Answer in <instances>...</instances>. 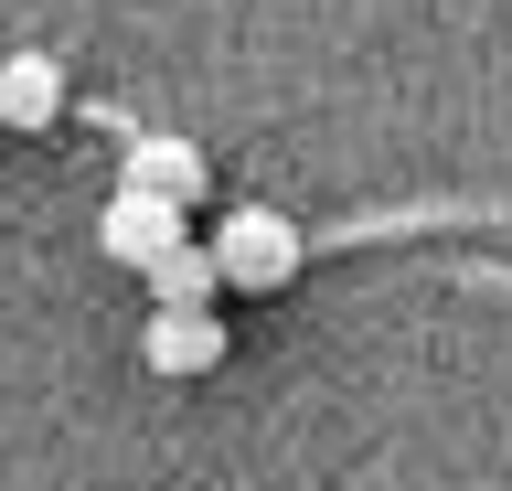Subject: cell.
Listing matches in <instances>:
<instances>
[{
  "label": "cell",
  "instance_id": "3957f363",
  "mask_svg": "<svg viewBox=\"0 0 512 491\" xmlns=\"http://www.w3.org/2000/svg\"><path fill=\"white\" fill-rule=\"evenodd\" d=\"M139 353H150V374H214L224 363V321L214 310H150Z\"/></svg>",
  "mask_w": 512,
  "mask_h": 491
},
{
  "label": "cell",
  "instance_id": "8992f818",
  "mask_svg": "<svg viewBox=\"0 0 512 491\" xmlns=\"http://www.w3.org/2000/svg\"><path fill=\"white\" fill-rule=\"evenodd\" d=\"M150 278V299L160 310H214V289H224V267H214V246H171L160 267H139Z\"/></svg>",
  "mask_w": 512,
  "mask_h": 491
},
{
  "label": "cell",
  "instance_id": "7a4b0ae2",
  "mask_svg": "<svg viewBox=\"0 0 512 491\" xmlns=\"http://www.w3.org/2000/svg\"><path fill=\"white\" fill-rule=\"evenodd\" d=\"M96 246H107L118 267H160L171 246H192V214L160 203V193H118L107 214H96Z\"/></svg>",
  "mask_w": 512,
  "mask_h": 491
},
{
  "label": "cell",
  "instance_id": "6da1fadb",
  "mask_svg": "<svg viewBox=\"0 0 512 491\" xmlns=\"http://www.w3.org/2000/svg\"><path fill=\"white\" fill-rule=\"evenodd\" d=\"M299 257H310V235L288 225V214H267V203H256V214H224L214 225V267H224V289H288V278H299Z\"/></svg>",
  "mask_w": 512,
  "mask_h": 491
},
{
  "label": "cell",
  "instance_id": "277c9868",
  "mask_svg": "<svg viewBox=\"0 0 512 491\" xmlns=\"http://www.w3.org/2000/svg\"><path fill=\"white\" fill-rule=\"evenodd\" d=\"M203 182H214V171H203V150H182V139H128V182L118 193H160V203H203Z\"/></svg>",
  "mask_w": 512,
  "mask_h": 491
},
{
  "label": "cell",
  "instance_id": "5b68a950",
  "mask_svg": "<svg viewBox=\"0 0 512 491\" xmlns=\"http://www.w3.org/2000/svg\"><path fill=\"white\" fill-rule=\"evenodd\" d=\"M0 118H11V129H54L64 118V65L54 54H11V65H0Z\"/></svg>",
  "mask_w": 512,
  "mask_h": 491
}]
</instances>
